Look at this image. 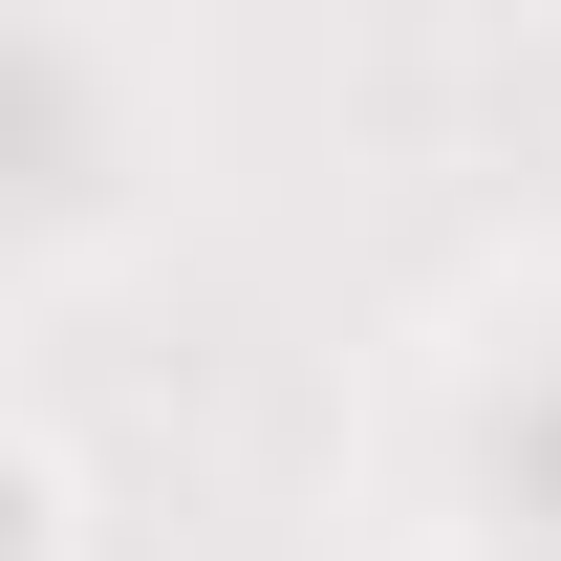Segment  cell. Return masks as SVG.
<instances>
[{"label":"cell","instance_id":"6da1fadb","mask_svg":"<svg viewBox=\"0 0 561 561\" xmlns=\"http://www.w3.org/2000/svg\"><path fill=\"white\" fill-rule=\"evenodd\" d=\"M0 561H44V476H22V454H0Z\"/></svg>","mask_w":561,"mask_h":561}]
</instances>
